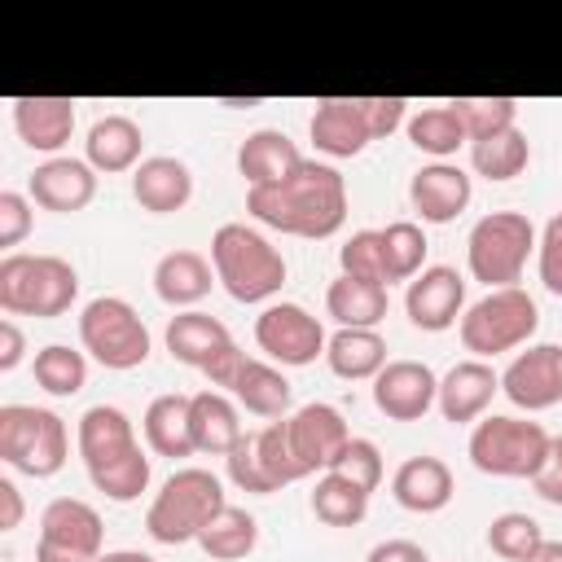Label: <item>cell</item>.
<instances>
[{
    "instance_id": "obj_3",
    "label": "cell",
    "mask_w": 562,
    "mask_h": 562,
    "mask_svg": "<svg viewBox=\"0 0 562 562\" xmlns=\"http://www.w3.org/2000/svg\"><path fill=\"white\" fill-rule=\"evenodd\" d=\"M79 299V272L61 255H4L0 259V307L9 316L57 321Z\"/></svg>"
},
{
    "instance_id": "obj_6",
    "label": "cell",
    "mask_w": 562,
    "mask_h": 562,
    "mask_svg": "<svg viewBox=\"0 0 562 562\" xmlns=\"http://www.w3.org/2000/svg\"><path fill=\"white\" fill-rule=\"evenodd\" d=\"M70 457V435L66 422L53 408L35 404H4L0 408V461L31 474V479H53Z\"/></svg>"
},
{
    "instance_id": "obj_43",
    "label": "cell",
    "mask_w": 562,
    "mask_h": 562,
    "mask_svg": "<svg viewBox=\"0 0 562 562\" xmlns=\"http://www.w3.org/2000/svg\"><path fill=\"white\" fill-rule=\"evenodd\" d=\"M338 268H342V277L386 285V268H382V233H378V228H360V233H351V237L338 246Z\"/></svg>"
},
{
    "instance_id": "obj_8",
    "label": "cell",
    "mask_w": 562,
    "mask_h": 562,
    "mask_svg": "<svg viewBox=\"0 0 562 562\" xmlns=\"http://www.w3.org/2000/svg\"><path fill=\"white\" fill-rule=\"evenodd\" d=\"M79 342H83V351L97 364L119 369V373L140 369L149 360V351H154V338H149L140 312L127 299H119V294H101V299L83 303V312H79Z\"/></svg>"
},
{
    "instance_id": "obj_2",
    "label": "cell",
    "mask_w": 562,
    "mask_h": 562,
    "mask_svg": "<svg viewBox=\"0 0 562 562\" xmlns=\"http://www.w3.org/2000/svg\"><path fill=\"white\" fill-rule=\"evenodd\" d=\"M211 268L215 281L237 303H268L285 285L281 250L250 224H220L211 237Z\"/></svg>"
},
{
    "instance_id": "obj_32",
    "label": "cell",
    "mask_w": 562,
    "mask_h": 562,
    "mask_svg": "<svg viewBox=\"0 0 562 562\" xmlns=\"http://www.w3.org/2000/svg\"><path fill=\"white\" fill-rule=\"evenodd\" d=\"M325 364L347 382L378 378L386 369V338L378 329H338L325 342Z\"/></svg>"
},
{
    "instance_id": "obj_33",
    "label": "cell",
    "mask_w": 562,
    "mask_h": 562,
    "mask_svg": "<svg viewBox=\"0 0 562 562\" xmlns=\"http://www.w3.org/2000/svg\"><path fill=\"white\" fill-rule=\"evenodd\" d=\"M255 544H259V522H255V514H246L241 505H224V509L206 522V531L198 536V549H202L211 562H241V558L255 553Z\"/></svg>"
},
{
    "instance_id": "obj_15",
    "label": "cell",
    "mask_w": 562,
    "mask_h": 562,
    "mask_svg": "<svg viewBox=\"0 0 562 562\" xmlns=\"http://www.w3.org/2000/svg\"><path fill=\"white\" fill-rule=\"evenodd\" d=\"M40 540L53 549H66L83 562H97L105 553V522L101 514L79 496H57L40 514Z\"/></svg>"
},
{
    "instance_id": "obj_35",
    "label": "cell",
    "mask_w": 562,
    "mask_h": 562,
    "mask_svg": "<svg viewBox=\"0 0 562 562\" xmlns=\"http://www.w3.org/2000/svg\"><path fill=\"white\" fill-rule=\"evenodd\" d=\"M408 140H413V149H422V154H430L435 162H443L448 154H457L470 136H465V127H461V119H457V110L443 101V105H426V110H417V114H408Z\"/></svg>"
},
{
    "instance_id": "obj_36",
    "label": "cell",
    "mask_w": 562,
    "mask_h": 562,
    "mask_svg": "<svg viewBox=\"0 0 562 562\" xmlns=\"http://www.w3.org/2000/svg\"><path fill=\"white\" fill-rule=\"evenodd\" d=\"M312 514L325 522V527H356L364 522L369 514V492H360L356 483H347L342 474L325 470L316 479V492H312Z\"/></svg>"
},
{
    "instance_id": "obj_9",
    "label": "cell",
    "mask_w": 562,
    "mask_h": 562,
    "mask_svg": "<svg viewBox=\"0 0 562 562\" xmlns=\"http://www.w3.org/2000/svg\"><path fill=\"white\" fill-rule=\"evenodd\" d=\"M461 325V342L465 351H474V360L483 356H501V351H514L522 347L536 329H540V307L527 290L509 285V290H487L479 303L465 307V316L457 321Z\"/></svg>"
},
{
    "instance_id": "obj_41",
    "label": "cell",
    "mask_w": 562,
    "mask_h": 562,
    "mask_svg": "<svg viewBox=\"0 0 562 562\" xmlns=\"http://www.w3.org/2000/svg\"><path fill=\"white\" fill-rule=\"evenodd\" d=\"M88 479L105 501L127 505L149 487V457H145V448H136V452H127V457H119L101 470H88Z\"/></svg>"
},
{
    "instance_id": "obj_22",
    "label": "cell",
    "mask_w": 562,
    "mask_h": 562,
    "mask_svg": "<svg viewBox=\"0 0 562 562\" xmlns=\"http://www.w3.org/2000/svg\"><path fill=\"white\" fill-rule=\"evenodd\" d=\"M132 198L140 202V211L149 215H171L184 211L193 198V171L171 158V154H154L132 171Z\"/></svg>"
},
{
    "instance_id": "obj_1",
    "label": "cell",
    "mask_w": 562,
    "mask_h": 562,
    "mask_svg": "<svg viewBox=\"0 0 562 562\" xmlns=\"http://www.w3.org/2000/svg\"><path fill=\"white\" fill-rule=\"evenodd\" d=\"M246 211L277 233L321 241V237H334L347 220V184L338 167L303 158L285 180L246 189Z\"/></svg>"
},
{
    "instance_id": "obj_24",
    "label": "cell",
    "mask_w": 562,
    "mask_h": 562,
    "mask_svg": "<svg viewBox=\"0 0 562 562\" xmlns=\"http://www.w3.org/2000/svg\"><path fill=\"white\" fill-rule=\"evenodd\" d=\"M145 132L136 119L127 114H105L88 127V140H83V154H88V167L92 171H105V176H119V171H136L145 158Z\"/></svg>"
},
{
    "instance_id": "obj_39",
    "label": "cell",
    "mask_w": 562,
    "mask_h": 562,
    "mask_svg": "<svg viewBox=\"0 0 562 562\" xmlns=\"http://www.w3.org/2000/svg\"><path fill=\"white\" fill-rule=\"evenodd\" d=\"M35 382L48 391V395H79L83 382H88V360L83 351L66 347V342H48L35 351Z\"/></svg>"
},
{
    "instance_id": "obj_19",
    "label": "cell",
    "mask_w": 562,
    "mask_h": 562,
    "mask_svg": "<svg viewBox=\"0 0 562 562\" xmlns=\"http://www.w3.org/2000/svg\"><path fill=\"white\" fill-rule=\"evenodd\" d=\"M501 391V373L487 364V360H457L443 378H439V413L443 422L452 426H465V422H479L492 404V395Z\"/></svg>"
},
{
    "instance_id": "obj_14",
    "label": "cell",
    "mask_w": 562,
    "mask_h": 562,
    "mask_svg": "<svg viewBox=\"0 0 562 562\" xmlns=\"http://www.w3.org/2000/svg\"><path fill=\"white\" fill-rule=\"evenodd\" d=\"M285 430H290V448H294L303 474H316V470L325 474V470L334 465V457H338V452L347 448V439H351L342 413H338L334 404H321V400L294 408V413L285 417Z\"/></svg>"
},
{
    "instance_id": "obj_27",
    "label": "cell",
    "mask_w": 562,
    "mask_h": 562,
    "mask_svg": "<svg viewBox=\"0 0 562 562\" xmlns=\"http://www.w3.org/2000/svg\"><path fill=\"white\" fill-rule=\"evenodd\" d=\"M215 285V268L211 259H202L198 250H167L158 263H154V294L167 303V307H193L211 294Z\"/></svg>"
},
{
    "instance_id": "obj_16",
    "label": "cell",
    "mask_w": 562,
    "mask_h": 562,
    "mask_svg": "<svg viewBox=\"0 0 562 562\" xmlns=\"http://www.w3.org/2000/svg\"><path fill=\"white\" fill-rule=\"evenodd\" d=\"M26 198L40 211L53 215H75L97 198V171L88 167V158H48L31 171L26 180Z\"/></svg>"
},
{
    "instance_id": "obj_10",
    "label": "cell",
    "mask_w": 562,
    "mask_h": 562,
    "mask_svg": "<svg viewBox=\"0 0 562 562\" xmlns=\"http://www.w3.org/2000/svg\"><path fill=\"white\" fill-rule=\"evenodd\" d=\"M255 342L272 360L290 364V369H303L316 356H325L329 338H325V325L307 307H299V303H268L255 316Z\"/></svg>"
},
{
    "instance_id": "obj_30",
    "label": "cell",
    "mask_w": 562,
    "mask_h": 562,
    "mask_svg": "<svg viewBox=\"0 0 562 562\" xmlns=\"http://www.w3.org/2000/svg\"><path fill=\"white\" fill-rule=\"evenodd\" d=\"M386 285L378 281H356V277H338L325 290V312L329 321H338V329H378L386 321Z\"/></svg>"
},
{
    "instance_id": "obj_29",
    "label": "cell",
    "mask_w": 562,
    "mask_h": 562,
    "mask_svg": "<svg viewBox=\"0 0 562 562\" xmlns=\"http://www.w3.org/2000/svg\"><path fill=\"white\" fill-rule=\"evenodd\" d=\"M228 395H233L246 413H255V417H272V422L290 417V404H294V391H290L285 373L272 369V364H263V360H255V356H246V364L237 369Z\"/></svg>"
},
{
    "instance_id": "obj_37",
    "label": "cell",
    "mask_w": 562,
    "mask_h": 562,
    "mask_svg": "<svg viewBox=\"0 0 562 562\" xmlns=\"http://www.w3.org/2000/svg\"><path fill=\"white\" fill-rule=\"evenodd\" d=\"M382 233V268H386V285L391 281H413L417 272H422V263H426V233H422V224H413V220H395V224H386V228H378Z\"/></svg>"
},
{
    "instance_id": "obj_7",
    "label": "cell",
    "mask_w": 562,
    "mask_h": 562,
    "mask_svg": "<svg viewBox=\"0 0 562 562\" xmlns=\"http://www.w3.org/2000/svg\"><path fill=\"white\" fill-rule=\"evenodd\" d=\"M549 443L553 435L540 426V422H527V417H479L474 430H470V461L474 470L492 474V479H527L544 465L549 457Z\"/></svg>"
},
{
    "instance_id": "obj_28",
    "label": "cell",
    "mask_w": 562,
    "mask_h": 562,
    "mask_svg": "<svg viewBox=\"0 0 562 562\" xmlns=\"http://www.w3.org/2000/svg\"><path fill=\"white\" fill-rule=\"evenodd\" d=\"M189 426H193V448L211 457H228L246 435L237 422V400L224 391H198L189 400Z\"/></svg>"
},
{
    "instance_id": "obj_46",
    "label": "cell",
    "mask_w": 562,
    "mask_h": 562,
    "mask_svg": "<svg viewBox=\"0 0 562 562\" xmlns=\"http://www.w3.org/2000/svg\"><path fill=\"white\" fill-rule=\"evenodd\" d=\"M536 268H540L544 290L562 299V211L549 215V224L540 228V241H536Z\"/></svg>"
},
{
    "instance_id": "obj_44",
    "label": "cell",
    "mask_w": 562,
    "mask_h": 562,
    "mask_svg": "<svg viewBox=\"0 0 562 562\" xmlns=\"http://www.w3.org/2000/svg\"><path fill=\"white\" fill-rule=\"evenodd\" d=\"M334 474H342L347 483H356L360 492H378V483H382V452H378V443L373 439H347V448L334 457V465H329Z\"/></svg>"
},
{
    "instance_id": "obj_18",
    "label": "cell",
    "mask_w": 562,
    "mask_h": 562,
    "mask_svg": "<svg viewBox=\"0 0 562 562\" xmlns=\"http://www.w3.org/2000/svg\"><path fill=\"white\" fill-rule=\"evenodd\" d=\"M470 193L474 184L457 162H426L408 180V202L422 215V224H452L470 206Z\"/></svg>"
},
{
    "instance_id": "obj_21",
    "label": "cell",
    "mask_w": 562,
    "mask_h": 562,
    "mask_svg": "<svg viewBox=\"0 0 562 562\" xmlns=\"http://www.w3.org/2000/svg\"><path fill=\"white\" fill-rule=\"evenodd\" d=\"M13 127L26 149L57 154L75 132V101L70 97H13Z\"/></svg>"
},
{
    "instance_id": "obj_34",
    "label": "cell",
    "mask_w": 562,
    "mask_h": 562,
    "mask_svg": "<svg viewBox=\"0 0 562 562\" xmlns=\"http://www.w3.org/2000/svg\"><path fill=\"white\" fill-rule=\"evenodd\" d=\"M527 162H531V140H527V132H518V127L470 145V167H474L483 180H496V184L522 176Z\"/></svg>"
},
{
    "instance_id": "obj_50",
    "label": "cell",
    "mask_w": 562,
    "mask_h": 562,
    "mask_svg": "<svg viewBox=\"0 0 562 562\" xmlns=\"http://www.w3.org/2000/svg\"><path fill=\"white\" fill-rule=\"evenodd\" d=\"M364 562H430V558H426V549H422L417 540H404V536H395V540H382V544H373Z\"/></svg>"
},
{
    "instance_id": "obj_23",
    "label": "cell",
    "mask_w": 562,
    "mask_h": 562,
    "mask_svg": "<svg viewBox=\"0 0 562 562\" xmlns=\"http://www.w3.org/2000/svg\"><path fill=\"white\" fill-rule=\"evenodd\" d=\"M452 492H457L452 470L439 457H426V452L400 461V470L391 474V496L408 514H439L452 501Z\"/></svg>"
},
{
    "instance_id": "obj_48",
    "label": "cell",
    "mask_w": 562,
    "mask_h": 562,
    "mask_svg": "<svg viewBox=\"0 0 562 562\" xmlns=\"http://www.w3.org/2000/svg\"><path fill=\"white\" fill-rule=\"evenodd\" d=\"M364 119H369V136L382 140L400 123H408V101L404 97H364Z\"/></svg>"
},
{
    "instance_id": "obj_25",
    "label": "cell",
    "mask_w": 562,
    "mask_h": 562,
    "mask_svg": "<svg viewBox=\"0 0 562 562\" xmlns=\"http://www.w3.org/2000/svg\"><path fill=\"white\" fill-rule=\"evenodd\" d=\"M167 351H171V360H180V364H189V369H206L228 342H233V334L224 329V321L220 316H211V312H198V307H189V312H176L171 321H167Z\"/></svg>"
},
{
    "instance_id": "obj_38",
    "label": "cell",
    "mask_w": 562,
    "mask_h": 562,
    "mask_svg": "<svg viewBox=\"0 0 562 562\" xmlns=\"http://www.w3.org/2000/svg\"><path fill=\"white\" fill-rule=\"evenodd\" d=\"M448 105L457 110V119H461L470 145L518 127V101H514V97H457V101H448Z\"/></svg>"
},
{
    "instance_id": "obj_31",
    "label": "cell",
    "mask_w": 562,
    "mask_h": 562,
    "mask_svg": "<svg viewBox=\"0 0 562 562\" xmlns=\"http://www.w3.org/2000/svg\"><path fill=\"white\" fill-rule=\"evenodd\" d=\"M189 400L193 395H158V400H149V408L140 417V430H145L149 452L171 457V461L198 452L193 448V426H189Z\"/></svg>"
},
{
    "instance_id": "obj_45",
    "label": "cell",
    "mask_w": 562,
    "mask_h": 562,
    "mask_svg": "<svg viewBox=\"0 0 562 562\" xmlns=\"http://www.w3.org/2000/svg\"><path fill=\"white\" fill-rule=\"evenodd\" d=\"M224 465H228V479L241 492H250V496H272L277 492L272 479H268V470H263V461H259V452H255V435H241V443L224 457Z\"/></svg>"
},
{
    "instance_id": "obj_53",
    "label": "cell",
    "mask_w": 562,
    "mask_h": 562,
    "mask_svg": "<svg viewBox=\"0 0 562 562\" xmlns=\"http://www.w3.org/2000/svg\"><path fill=\"white\" fill-rule=\"evenodd\" d=\"M35 562H83V558H75V553H66V549H53V544L35 540Z\"/></svg>"
},
{
    "instance_id": "obj_40",
    "label": "cell",
    "mask_w": 562,
    "mask_h": 562,
    "mask_svg": "<svg viewBox=\"0 0 562 562\" xmlns=\"http://www.w3.org/2000/svg\"><path fill=\"white\" fill-rule=\"evenodd\" d=\"M544 544V531L531 514H518V509H505L487 522V549L505 562H527L536 549Z\"/></svg>"
},
{
    "instance_id": "obj_54",
    "label": "cell",
    "mask_w": 562,
    "mask_h": 562,
    "mask_svg": "<svg viewBox=\"0 0 562 562\" xmlns=\"http://www.w3.org/2000/svg\"><path fill=\"white\" fill-rule=\"evenodd\" d=\"M97 562H154V558L140 553V549H105Z\"/></svg>"
},
{
    "instance_id": "obj_5",
    "label": "cell",
    "mask_w": 562,
    "mask_h": 562,
    "mask_svg": "<svg viewBox=\"0 0 562 562\" xmlns=\"http://www.w3.org/2000/svg\"><path fill=\"white\" fill-rule=\"evenodd\" d=\"M536 224L522 211H492L483 215L470 237H465V263L470 277L483 281L487 290H509L518 285L531 250H536Z\"/></svg>"
},
{
    "instance_id": "obj_13",
    "label": "cell",
    "mask_w": 562,
    "mask_h": 562,
    "mask_svg": "<svg viewBox=\"0 0 562 562\" xmlns=\"http://www.w3.org/2000/svg\"><path fill=\"white\" fill-rule=\"evenodd\" d=\"M439 400V378L422 360H386L373 378V404L386 422H422Z\"/></svg>"
},
{
    "instance_id": "obj_26",
    "label": "cell",
    "mask_w": 562,
    "mask_h": 562,
    "mask_svg": "<svg viewBox=\"0 0 562 562\" xmlns=\"http://www.w3.org/2000/svg\"><path fill=\"white\" fill-rule=\"evenodd\" d=\"M299 162H303V154H299V145H294L281 127H259V132H250V136L241 140V149H237V171H241L246 189L277 184V180H285Z\"/></svg>"
},
{
    "instance_id": "obj_4",
    "label": "cell",
    "mask_w": 562,
    "mask_h": 562,
    "mask_svg": "<svg viewBox=\"0 0 562 562\" xmlns=\"http://www.w3.org/2000/svg\"><path fill=\"white\" fill-rule=\"evenodd\" d=\"M228 501H224V483L211 474V470H202V465H184V470H176L162 487H158V496L149 501V509H145V531H149V540H158V544H189V540H198L202 531H206V522L224 509Z\"/></svg>"
},
{
    "instance_id": "obj_55",
    "label": "cell",
    "mask_w": 562,
    "mask_h": 562,
    "mask_svg": "<svg viewBox=\"0 0 562 562\" xmlns=\"http://www.w3.org/2000/svg\"><path fill=\"white\" fill-rule=\"evenodd\" d=\"M527 562H562V540H544Z\"/></svg>"
},
{
    "instance_id": "obj_11",
    "label": "cell",
    "mask_w": 562,
    "mask_h": 562,
    "mask_svg": "<svg viewBox=\"0 0 562 562\" xmlns=\"http://www.w3.org/2000/svg\"><path fill=\"white\" fill-rule=\"evenodd\" d=\"M501 391L514 408H527V413H544L562 404V347L536 342L518 351L501 373Z\"/></svg>"
},
{
    "instance_id": "obj_12",
    "label": "cell",
    "mask_w": 562,
    "mask_h": 562,
    "mask_svg": "<svg viewBox=\"0 0 562 562\" xmlns=\"http://www.w3.org/2000/svg\"><path fill=\"white\" fill-rule=\"evenodd\" d=\"M404 312L417 329L426 334H443L452 329L461 316H465V277L448 263H435V268H422L408 290H404Z\"/></svg>"
},
{
    "instance_id": "obj_49",
    "label": "cell",
    "mask_w": 562,
    "mask_h": 562,
    "mask_svg": "<svg viewBox=\"0 0 562 562\" xmlns=\"http://www.w3.org/2000/svg\"><path fill=\"white\" fill-rule=\"evenodd\" d=\"M531 492H536L540 501H549V505H562V435L549 443L544 465L531 474Z\"/></svg>"
},
{
    "instance_id": "obj_47",
    "label": "cell",
    "mask_w": 562,
    "mask_h": 562,
    "mask_svg": "<svg viewBox=\"0 0 562 562\" xmlns=\"http://www.w3.org/2000/svg\"><path fill=\"white\" fill-rule=\"evenodd\" d=\"M31 198L26 193H18V189H4L0 193V246L13 255V246L18 241H26V233H31V224H35V215H31Z\"/></svg>"
},
{
    "instance_id": "obj_52",
    "label": "cell",
    "mask_w": 562,
    "mask_h": 562,
    "mask_svg": "<svg viewBox=\"0 0 562 562\" xmlns=\"http://www.w3.org/2000/svg\"><path fill=\"white\" fill-rule=\"evenodd\" d=\"M22 527V492L13 479H0V531H18Z\"/></svg>"
},
{
    "instance_id": "obj_42",
    "label": "cell",
    "mask_w": 562,
    "mask_h": 562,
    "mask_svg": "<svg viewBox=\"0 0 562 562\" xmlns=\"http://www.w3.org/2000/svg\"><path fill=\"white\" fill-rule=\"evenodd\" d=\"M255 452H259V461H263V470H268V479H272L277 492L290 487V483H299V479H307L303 465H299V457H294V448H290L285 417L281 422H268L263 430H255Z\"/></svg>"
},
{
    "instance_id": "obj_20",
    "label": "cell",
    "mask_w": 562,
    "mask_h": 562,
    "mask_svg": "<svg viewBox=\"0 0 562 562\" xmlns=\"http://www.w3.org/2000/svg\"><path fill=\"white\" fill-rule=\"evenodd\" d=\"M75 448H79V457H83L88 470H101V465H110V461L136 452L140 443H136V430H132V422H127L123 408H114V404H92V408L79 417V426H75Z\"/></svg>"
},
{
    "instance_id": "obj_51",
    "label": "cell",
    "mask_w": 562,
    "mask_h": 562,
    "mask_svg": "<svg viewBox=\"0 0 562 562\" xmlns=\"http://www.w3.org/2000/svg\"><path fill=\"white\" fill-rule=\"evenodd\" d=\"M22 356H26V338H22V329H18L13 321H0V373L18 369Z\"/></svg>"
},
{
    "instance_id": "obj_17",
    "label": "cell",
    "mask_w": 562,
    "mask_h": 562,
    "mask_svg": "<svg viewBox=\"0 0 562 562\" xmlns=\"http://www.w3.org/2000/svg\"><path fill=\"white\" fill-rule=\"evenodd\" d=\"M312 145L329 158H356L373 136L364 119V97H321L312 110Z\"/></svg>"
}]
</instances>
